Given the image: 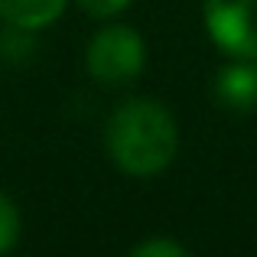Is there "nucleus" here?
Here are the masks:
<instances>
[{
  "instance_id": "1",
  "label": "nucleus",
  "mask_w": 257,
  "mask_h": 257,
  "mask_svg": "<svg viewBox=\"0 0 257 257\" xmlns=\"http://www.w3.org/2000/svg\"><path fill=\"white\" fill-rule=\"evenodd\" d=\"M104 144L117 170L131 176H157L173 163L179 150V131L160 101L134 98L111 114Z\"/></svg>"
},
{
  "instance_id": "2",
  "label": "nucleus",
  "mask_w": 257,
  "mask_h": 257,
  "mask_svg": "<svg viewBox=\"0 0 257 257\" xmlns=\"http://www.w3.org/2000/svg\"><path fill=\"white\" fill-rule=\"evenodd\" d=\"M88 72L101 85H131L147 65L144 39L131 26H104L88 43Z\"/></svg>"
},
{
  "instance_id": "3",
  "label": "nucleus",
  "mask_w": 257,
  "mask_h": 257,
  "mask_svg": "<svg viewBox=\"0 0 257 257\" xmlns=\"http://www.w3.org/2000/svg\"><path fill=\"white\" fill-rule=\"evenodd\" d=\"M212 39L234 59H257V0H205Z\"/></svg>"
},
{
  "instance_id": "4",
  "label": "nucleus",
  "mask_w": 257,
  "mask_h": 257,
  "mask_svg": "<svg viewBox=\"0 0 257 257\" xmlns=\"http://www.w3.org/2000/svg\"><path fill=\"white\" fill-rule=\"evenodd\" d=\"M215 101L228 111L251 114L257 111V65L254 59H241L215 75Z\"/></svg>"
},
{
  "instance_id": "5",
  "label": "nucleus",
  "mask_w": 257,
  "mask_h": 257,
  "mask_svg": "<svg viewBox=\"0 0 257 257\" xmlns=\"http://www.w3.org/2000/svg\"><path fill=\"white\" fill-rule=\"evenodd\" d=\"M69 0H0V17L10 26H23V30H39L49 26L52 20L62 17Z\"/></svg>"
},
{
  "instance_id": "6",
  "label": "nucleus",
  "mask_w": 257,
  "mask_h": 257,
  "mask_svg": "<svg viewBox=\"0 0 257 257\" xmlns=\"http://www.w3.org/2000/svg\"><path fill=\"white\" fill-rule=\"evenodd\" d=\"M20 238V212L10 202V195L0 192V254L10 251Z\"/></svg>"
},
{
  "instance_id": "7",
  "label": "nucleus",
  "mask_w": 257,
  "mask_h": 257,
  "mask_svg": "<svg viewBox=\"0 0 257 257\" xmlns=\"http://www.w3.org/2000/svg\"><path fill=\"white\" fill-rule=\"evenodd\" d=\"M131 254L134 257H189V247H182L179 241H170V238H153L137 244Z\"/></svg>"
},
{
  "instance_id": "8",
  "label": "nucleus",
  "mask_w": 257,
  "mask_h": 257,
  "mask_svg": "<svg viewBox=\"0 0 257 257\" xmlns=\"http://www.w3.org/2000/svg\"><path fill=\"white\" fill-rule=\"evenodd\" d=\"M78 4H82L91 17H114V13H120L131 0H78Z\"/></svg>"
}]
</instances>
